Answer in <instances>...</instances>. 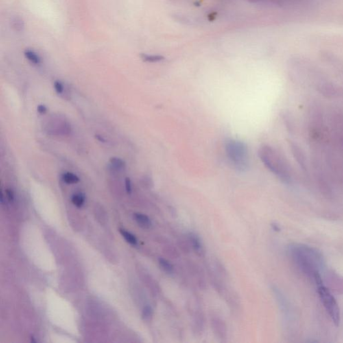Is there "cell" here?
<instances>
[{"instance_id": "obj_1", "label": "cell", "mask_w": 343, "mask_h": 343, "mask_svg": "<svg viewBox=\"0 0 343 343\" xmlns=\"http://www.w3.org/2000/svg\"><path fill=\"white\" fill-rule=\"evenodd\" d=\"M258 154L263 165L273 174L286 183L291 182L292 172L290 168L277 150L269 145H263L260 147Z\"/></svg>"}, {"instance_id": "obj_2", "label": "cell", "mask_w": 343, "mask_h": 343, "mask_svg": "<svg viewBox=\"0 0 343 343\" xmlns=\"http://www.w3.org/2000/svg\"><path fill=\"white\" fill-rule=\"evenodd\" d=\"M226 154L237 171L245 172L250 166L248 145L240 140H228L226 143Z\"/></svg>"}, {"instance_id": "obj_3", "label": "cell", "mask_w": 343, "mask_h": 343, "mask_svg": "<svg viewBox=\"0 0 343 343\" xmlns=\"http://www.w3.org/2000/svg\"><path fill=\"white\" fill-rule=\"evenodd\" d=\"M291 253L297 263L313 279L317 275L320 274L317 267V261L320 257H319L316 252L308 247L294 246L291 248Z\"/></svg>"}, {"instance_id": "obj_4", "label": "cell", "mask_w": 343, "mask_h": 343, "mask_svg": "<svg viewBox=\"0 0 343 343\" xmlns=\"http://www.w3.org/2000/svg\"><path fill=\"white\" fill-rule=\"evenodd\" d=\"M314 281L316 282L317 291L324 307L325 308L333 323L339 326L341 322V313L336 299L330 292L329 289L324 286L321 276L316 278Z\"/></svg>"}, {"instance_id": "obj_5", "label": "cell", "mask_w": 343, "mask_h": 343, "mask_svg": "<svg viewBox=\"0 0 343 343\" xmlns=\"http://www.w3.org/2000/svg\"><path fill=\"white\" fill-rule=\"evenodd\" d=\"M211 323L214 332H215L217 337L220 339H226L227 337V326L222 319L219 318V317L213 318L211 320Z\"/></svg>"}, {"instance_id": "obj_6", "label": "cell", "mask_w": 343, "mask_h": 343, "mask_svg": "<svg viewBox=\"0 0 343 343\" xmlns=\"http://www.w3.org/2000/svg\"><path fill=\"white\" fill-rule=\"evenodd\" d=\"M191 248L197 255L202 256L204 254L203 245L201 241L200 237L195 233H189L188 235Z\"/></svg>"}, {"instance_id": "obj_7", "label": "cell", "mask_w": 343, "mask_h": 343, "mask_svg": "<svg viewBox=\"0 0 343 343\" xmlns=\"http://www.w3.org/2000/svg\"><path fill=\"white\" fill-rule=\"evenodd\" d=\"M134 219L141 228L150 229L152 226V221L147 215L143 213H136L134 215Z\"/></svg>"}, {"instance_id": "obj_8", "label": "cell", "mask_w": 343, "mask_h": 343, "mask_svg": "<svg viewBox=\"0 0 343 343\" xmlns=\"http://www.w3.org/2000/svg\"><path fill=\"white\" fill-rule=\"evenodd\" d=\"M290 147L291 149H292L293 154H294V157L296 158L297 161H298L299 165L301 166V167L303 168V169H305L306 160L301 149H300V147H298V145L293 143H291Z\"/></svg>"}, {"instance_id": "obj_9", "label": "cell", "mask_w": 343, "mask_h": 343, "mask_svg": "<svg viewBox=\"0 0 343 343\" xmlns=\"http://www.w3.org/2000/svg\"><path fill=\"white\" fill-rule=\"evenodd\" d=\"M158 263L160 267L164 272L167 273L168 274H172L174 272V266L172 264L171 261L169 260L165 259V258L160 257L158 259Z\"/></svg>"}, {"instance_id": "obj_10", "label": "cell", "mask_w": 343, "mask_h": 343, "mask_svg": "<svg viewBox=\"0 0 343 343\" xmlns=\"http://www.w3.org/2000/svg\"><path fill=\"white\" fill-rule=\"evenodd\" d=\"M62 180L65 182V183L68 184H73L78 183L80 179L79 177L77 176L76 174H73V173L67 172L64 173L62 176Z\"/></svg>"}, {"instance_id": "obj_11", "label": "cell", "mask_w": 343, "mask_h": 343, "mask_svg": "<svg viewBox=\"0 0 343 343\" xmlns=\"http://www.w3.org/2000/svg\"><path fill=\"white\" fill-rule=\"evenodd\" d=\"M140 57L143 61L147 62H158L165 60V57L158 55L141 54Z\"/></svg>"}, {"instance_id": "obj_12", "label": "cell", "mask_w": 343, "mask_h": 343, "mask_svg": "<svg viewBox=\"0 0 343 343\" xmlns=\"http://www.w3.org/2000/svg\"><path fill=\"white\" fill-rule=\"evenodd\" d=\"M25 56L28 60L32 62V63L37 64H39L41 62V59H40V57L36 53H34V51H30V50L25 51Z\"/></svg>"}, {"instance_id": "obj_13", "label": "cell", "mask_w": 343, "mask_h": 343, "mask_svg": "<svg viewBox=\"0 0 343 343\" xmlns=\"http://www.w3.org/2000/svg\"><path fill=\"white\" fill-rule=\"evenodd\" d=\"M72 202L77 207L81 208L85 203V195L82 193H77L73 195L71 199Z\"/></svg>"}, {"instance_id": "obj_14", "label": "cell", "mask_w": 343, "mask_h": 343, "mask_svg": "<svg viewBox=\"0 0 343 343\" xmlns=\"http://www.w3.org/2000/svg\"><path fill=\"white\" fill-rule=\"evenodd\" d=\"M119 231H120L121 235H122L123 237H124V239L125 240H126L127 242L132 245H136L138 244L137 239H136L135 236L133 235L132 233L127 231L126 230L121 229L120 230H119Z\"/></svg>"}, {"instance_id": "obj_15", "label": "cell", "mask_w": 343, "mask_h": 343, "mask_svg": "<svg viewBox=\"0 0 343 343\" xmlns=\"http://www.w3.org/2000/svg\"><path fill=\"white\" fill-rule=\"evenodd\" d=\"M165 254H167L168 257L172 258V259H176L180 256V253L176 248L171 245H167V248L165 249Z\"/></svg>"}, {"instance_id": "obj_16", "label": "cell", "mask_w": 343, "mask_h": 343, "mask_svg": "<svg viewBox=\"0 0 343 343\" xmlns=\"http://www.w3.org/2000/svg\"><path fill=\"white\" fill-rule=\"evenodd\" d=\"M178 245L180 250L184 253H189L191 251V245L189 238L187 239H180L178 241Z\"/></svg>"}, {"instance_id": "obj_17", "label": "cell", "mask_w": 343, "mask_h": 343, "mask_svg": "<svg viewBox=\"0 0 343 343\" xmlns=\"http://www.w3.org/2000/svg\"><path fill=\"white\" fill-rule=\"evenodd\" d=\"M110 162L112 167L115 168V169L121 170L125 168V162L123 160H121V158L112 157L110 158Z\"/></svg>"}, {"instance_id": "obj_18", "label": "cell", "mask_w": 343, "mask_h": 343, "mask_svg": "<svg viewBox=\"0 0 343 343\" xmlns=\"http://www.w3.org/2000/svg\"><path fill=\"white\" fill-rule=\"evenodd\" d=\"M153 311L152 308L150 306H146L143 310V318L145 320H148L152 316Z\"/></svg>"}, {"instance_id": "obj_19", "label": "cell", "mask_w": 343, "mask_h": 343, "mask_svg": "<svg viewBox=\"0 0 343 343\" xmlns=\"http://www.w3.org/2000/svg\"><path fill=\"white\" fill-rule=\"evenodd\" d=\"M54 87L55 91L57 93L61 94L64 91V86L61 82L59 81H56L54 84Z\"/></svg>"}, {"instance_id": "obj_20", "label": "cell", "mask_w": 343, "mask_h": 343, "mask_svg": "<svg viewBox=\"0 0 343 343\" xmlns=\"http://www.w3.org/2000/svg\"><path fill=\"white\" fill-rule=\"evenodd\" d=\"M125 190L128 194L132 193V182L130 178H125Z\"/></svg>"}, {"instance_id": "obj_21", "label": "cell", "mask_w": 343, "mask_h": 343, "mask_svg": "<svg viewBox=\"0 0 343 343\" xmlns=\"http://www.w3.org/2000/svg\"><path fill=\"white\" fill-rule=\"evenodd\" d=\"M5 194H6L7 200L10 202H12L14 200V192L12 191V190L10 189H6Z\"/></svg>"}, {"instance_id": "obj_22", "label": "cell", "mask_w": 343, "mask_h": 343, "mask_svg": "<svg viewBox=\"0 0 343 343\" xmlns=\"http://www.w3.org/2000/svg\"><path fill=\"white\" fill-rule=\"evenodd\" d=\"M37 110L39 112L40 114H44L47 112V107L44 106V105H39L37 108Z\"/></svg>"}, {"instance_id": "obj_23", "label": "cell", "mask_w": 343, "mask_h": 343, "mask_svg": "<svg viewBox=\"0 0 343 343\" xmlns=\"http://www.w3.org/2000/svg\"><path fill=\"white\" fill-rule=\"evenodd\" d=\"M96 139H97L99 140V141H100L101 143H106V139H105L104 138L102 137V136H99V135H96L95 136Z\"/></svg>"}, {"instance_id": "obj_24", "label": "cell", "mask_w": 343, "mask_h": 343, "mask_svg": "<svg viewBox=\"0 0 343 343\" xmlns=\"http://www.w3.org/2000/svg\"><path fill=\"white\" fill-rule=\"evenodd\" d=\"M248 1H250V2H252V3H257V2H261V1H272V0H248Z\"/></svg>"}]
</instances>
